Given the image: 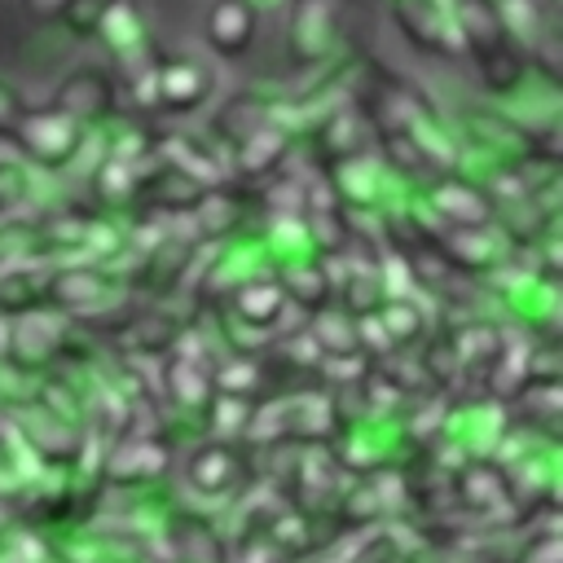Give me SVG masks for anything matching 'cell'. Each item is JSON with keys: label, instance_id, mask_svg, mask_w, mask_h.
<instances>
[{"label": "cell", "instance_id": "cell-1", "mask_svg": "<svg viewBox=\"0 0 563 563\" xmlns=\"http://www.w3.org/2000/svg\"><path fill=\"white\" fill-rule=\"evenodd\" d=\"M449 4H453V18H457V31H462V48H466V57L475 62L484 88L497 92V97L519 92L532 66H528V57L506 40V31L497 26L488 0H449Z\"/></svg>", "mask_w": 563, "mask_h": 563}, {"label": "cell", "instance_id": "cell-2", "mask_svg": "<svg viewBox=\"0 0 563 563\" xmlns=\"http://www.w3.org/2000/svg\"><path fill=\"white\" fill-rule=\"evenodd\" d=\"M330 198L343 216H387L391 198H396V176L383 167L378 154L361 150L352 158H339L330 167H321Z\"/></svg>", "mask_w": 563, "mask_h": 563}, {"label": "cell", "instance_id": "cell-3", "mask_svg": "<svg viewBox=\"0 0 563 563\" xmlns=\"http://www.w3.org/2000/svg\"><path fill=\"white\" fill-rule=\"evenodd\" d=\"M88 141V128H79L70 114L53 110V106H26V114L18 119V132H13V145L44 172H62L79 158Z\"/></svg>", "mask_w": 563, "mask_h": 563}, {"label": "cell", "instance_id": "cell-4", "mask_svg": "<svg viewBox=\"0 0 563 563\" xmlns=\"http://www.w3.org/2000/svg\"><path fill=\"white\" fill-rule=\"evenodd\" d=\"M343 13H347V0H290L286 53L299 70L325 66L334 57L343 35Z\"/></svg>", "mask_w": 563, "mask_h": 563}, {"label": "cell", "instance_id": "cell-5", "mask_svg": "<svg viewBox=\"0 0 563 563\" xmlns=\"http://www.w3.org/2000/svg\"><path fill=\"white\" fill-rule=\"evenodd\" d=\"M290 150H295V128L282 110H273L260 128H251L229 150V180L242 185V189H255V185H264L268 176H277L286 167Z\"/></svg>", "mask_w": 563, "mask_h": 563}, {"label": "cell", "instance_id": "cell-6", "mask_svg": "<svg viewBox=\"0 0 563 563\" xmlns=\"http://www.w3.org/2000/svg\"><path fill=\"white\" fill-rule=\"evenodd\" d=\"M387 13L413 48H422L431 57H462L466 53L449 0H387Z\"/></svg>", "mask_w": 563, "mask_h": 563}, {"label": "cell", "instance_id": "cell-7", "mask_svg": "<svg viewBox=\"0 0 563 563\" xmlns=\"http://www.w3.org/2000/svg\"><path fill=\"white\" fill-rule=\"evenodd\" d=\"M53 110L70 114L79 128H97V123H110L114 110H119V84L110 70L101 66H75L57 79L53 88Z\"/></svg>", "mask_w": 563, "mask_h": 563}, {"label": "cell", "instance_id": "cell-8", "mask_svg": "<svg viewBox=\"0 0 563 563\" xmlns=\"http://www.w3.org/2000/svg\"><path fill=\"white\" fill-rule=\"evenodd\" d=\"M422 242L449 268H457L466 277H484V273L501 268V242L506 238L493 229H440V224H431V229H422Z\"/></svg>", "mask_w": 563, "mask_h": 563}, {"label": "cell", "instance_id": "cell-9", "mask_svg": "<svg viewBox=\"0 0 563 563\" xmlns=\"http://www.w3.org/2000/svg\"><path fill=\"white\" fill-rule=\"evenodd\" d=\"M154 158L167 163L172 172L189 176L202 189L229 185V158H224V150L216 141H202L198 132H163L154 141Z\"/></svg>", "mask_w": 563, "mask_h": 563}, {"label": "cell", "instance_id": "cell-10", "mask_svg": "<svg viewBox=\"0 0 563 563\" xmlns=\"http://www.w3.org/2000/svg\"><path fill=\"white\" fill-rule=\"evenodd\" d=\"M4 334H9V356H13L18 365L35 369V365L53 361V356L66 347L70 325H66L62 312H53V308H31V312H18Z\"/></svg>", "mask_w": 563, "mask_h": 563}, {"label": "cell", "instance_id": "cell-11", "mask_svg": "<svg viewBox=\"0 0 563 563\" xmlns=\"http://www.w3.org/2000/svg\"><path fill=\"white\" fill-rule=\"evenodd\" d=\"M211 92H216V79H211L207 66H198L189 57H158V66H154V110L189 114Z\"/></svg>", "mask_w": 563, "mask_h": 563}, {"label": "cell", "instance_id": "cell-12", "mask_svg": "<svg viewBox=\"0 0 563 563\" xmlns=\"http://www.w3.org/2000/svg\"><path fill=\"white\" fill-rule=\"evenodd\" d=\"M189 216H194V233L202 242H216V246L233 242L251 220V189H242L233 180L220 185V189H207Z\"/></svg>", "mask_w": 563, "mask_h": 563}, {"label": "cell", "instance_id": "cell-13", "mask_svg": "<svg viewBox=\"0 0 563 563\" xmlns=\"http://www.w3.org/2000/svg\"><path fill=\"white\" fill-rule=\"evenodd\" d=\"M361 150H365V119H361V110L347 97L317 114V123H312V154L321 158V167H330L339 158H352Z\"/></svg>", "mask_w": 563, "mask_h": 563}, {"label": "cell", "instance_id": "cell-14", "mask_svg": "<svg viewBox=\"0 0 563 563\" xmlns=\"http://www.w3.org/2000/svg\"><path fill=\"white\" fill-rule=\"evenodd\" d=\"M114 282L92 264H66L48 273V299L53 312H97L110 299Z\"/></svg>", "mask_w": 563, "mask_h": 563}, {"label": "cell", "instance_id": "cell-15", "mask_svg": "<svg viewBox=\"0 0 563 563\" xmlns=\"http://www.w3.org/2000/svg\"><path fill=\"white\" fill-rule=\"evenodd\" d=\"M202 35L220 57H242L255 44V4L251 0H216L202 18Z\"/></svg>", "mask_w": 563, "mask_h": 563}, {"label": "cell", "instance_id": "cell-16", "mask_svg": "<svg viewBox=\"0 0 563 563\" xmlns=\"http://www.w3.org/2000/svg\"><path fill=\"white\" fill-rule=\"evenodd\" d=\"M277 400H282V440L286 435H295V440H321L339 422L330 391L303 387V391H290V396H277Z\"/></svg>", "mask_w": 563, "mask_h": 563}, {"label": "cell", "instance_id": "cell-17", "mask_svg": "<svg viewBox=\"0 0 563 563\" xmlns=\"http://www.w3.org/2000/svg\"><path fill=\"white\" fill-rule=\"evenodd\" d=\"M229 303H233V321H242V325H251V330L277 325V317L290 308L273 273H260V277L242 282V286L229 295Z\"/></svg>", "mask_w": 563, "mask_h": 563}, {"label": "cell", "instance_id": "cell-18", "mask_svg": "<svg viewBox=\"0 0 563 563\" xmlns=\"http://www.w3.org/2000/svg\"><path fill=\"white\" fill-rule=\"evenodd\" d=\"M497 26L506 31V40L532 62V53H541L545 44V13H541V0H488Z\"/></svg>", "mask_w": 563, "mask_h": 563}, {"label": "cell", "instance_id": "cell-19", "mask_svg": "<svg viewBox=\"0 0 563 563\" xmlns=\"http://www.w3.org/2000/svg\"><path fill=\"white\" fill-rule=\"evenodd\" d=\"M44 299H48V268H40L31 260L0 268V312L18 317L31 308H44Z\"/></svg>", "mask_w": 563, "mask_h": 563}, {"label": "cell", "instance_id": "cell-20", "mask_svg": "<svg viewBox=\"0 0 563 563\" xmlns=\"http://www.w3.org/2000/svg\"><path fill=\"white\" fill-rule=\"evenodd\" d=\"M273 110H277V106H268V101H260V97H251V92L229 97V101L216 110V119H211V136H216V145L224 150V158H229V150H233L251 128H260Z\"/></svg>", "mask_w": 563, "mask_h": 563}, {"label": "cell", "instance_id": "cell-21", "mask_svg": "<svg viewBox=\"0 0 563 563\" xmlns=\"http://www.w3.org/2000/svg\"><path fill=\"white\" fill-rule=\"evenodd\" d=\"M163 466H167V449H163L158 440H123V444L110 453L106 475H110L114 484H141V479L158 475Z\"/></svg>", "mask_w": 563, "mask_h": 563}, {"label": "cell", "instance_id": "cell-22", "mask_svg": "<svg viewBox=\"0 0 563 563\" xmlns=\"http://www.w3.org/2000/svg\"><path fill=\"white\" fill-rule=\"evenodd\" d=\"M136 180H141V167L119 163V158H101L97 172H92V194H97V202L110 207V211H132Z\"/></svg>", "mask_w": 563, "mask_h": 563}, {"label": "cell", "instance_id": "cell-23", "mask_svg": "<svg viewBox=\"0 0 563 563\" xmlns=\"http://www.w3.org/2000/svg\"><path fill=\"white\" fill-rule=\"evenodd\" d=\"M167 391L180 409H211L216 391H211V369L202 361H189V356H176L172 369H167Z\"/></svg>", "mask_w": 563, "mask_h": 563}, {"label": "cell", "instance_id": "cell-24", "mask_svg": "<svg viewBox=\"0 0 563 563\" xmlns=\"http://www.w3.org/2000/svg\"><path fill=\"white\" fill-rule=\"evenodd\" d=\"M238 479V457L224 444H207L189 457V484L202 493H224Z\"/></svg>", "mask_w": 563, "mask_h": 563}, {"label": "cell", "instance_id": "cell-25", "mask_svg": "<svg viewBox=\"0 0 563 563\" xmlns=\"http://www.w3.org/2000/svg\"><path fill=\"white\" fill-rule=\"evenodd\" d=\"M374 321H378V330L387 334V347H405V343H413V339L427 330V317L418 312L413 299H387V303L374 312Z\"/></svg>", "mask_w": 563, "mask_h": 563}, {"label": "cell", "instance_id": "cell-26", "mask_svg": "<svg viewBox=\"0 0 563 563\" xmlns=\"http://www.w3.org/2000/svg\"><path fill=\"white\" fill-rule=\"evenodd\" d=\"M119 0H66V9H62V26L75 35V40H92L97 35V26H101V18L114 9Z\"/></svg>", "mask_w": 563, "mask_h": 563}, {"label": "cell", "instance_id": "cell-27", "mask_svg": "<svg viewBox=\"0 0 563 563\" xmlns=\"http://www.w3.org/2000/svg\"><path fill=\"white\" fill-rule=\"evenodd\" d=\"M180 541H185V550H194V554H189L194 563H220V541H216L202 523H185V528H180Z\"/></svg>", "mask_w": 563, "mask_h": 563}, {"label": "cell", "instance_id": "cell-28", "mask_svg": "<svg viewBox=\"0 0 563 563\" xmlns=\"http://www.w3.org/2000/svg\"><path fill=\"white\" fill-rule=\"evenodd\" d=\"M26 114V101H22V92L13 88V84H4L0 79V136L4 141H13V132H18V119Z\"/></svg>", "mask_w": 563, "mask_h": 563}, {"label": "cell", "instance_id": "cell-29", "mask_svg": "<svg viewBox=\"0 0 563 563\" xmlns=\"http://www.w3.org/2000/svg\"><path fill=\"white\" fill-rule=\"evenodd\" d=\"M22 194H26L22 172H18V167H9V163H0V224H4V220H9V211L22 202Z\"/></svg>", "mask_w": 563, "mask_h": 563}, {"label": "cell", "instance_id": "cell-30", "mask_svg": "<svg viewBox=\"0 0 563 563\" xmlns=\"http://www.w3.org/2000/svg\"><path fill=\"white\" fill-rule=\"evenodd\" d=\"M66 9V0H26V13L40 18V22H57Z\"/></svg>", "mask_w": 563, "mask_h": 563}, {"label": "cell", "instance_id": "cell-31", "mask_svg": "<svg viewBox=\"0 0 563 563\" xmlns=\"http://www.w3.org/2000/svg\"><path fill=\"white\" fill-rule=\"evenodd\" d=\"M4 523H9V506L0 501V528H4Z\"/></svg>", "mask_w": 563, "mask_h": 563}]
</instances>
